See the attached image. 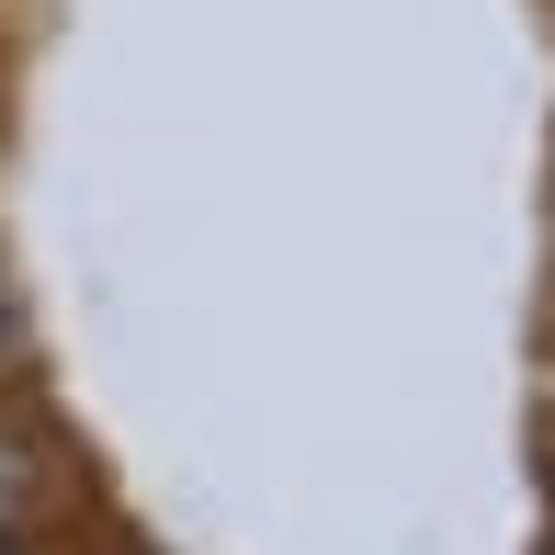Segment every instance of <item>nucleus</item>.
Segmentation results:
<instances>
[{
    "label": "nucleus",
    "instance_id": "1",
    "mask_svg": "<svg viewBox=\"0 0 555 555\" xmlns=\"http://www.w3.org/2000/svg\"><path fill=\"white\" fill-rule=\"evenodd\" d=\"M23 488H35V453H23V442H0V544H12V511H23Z\"/></svg>",
    "mask_w": 555,
    "mask_h": 555
},
{
    "label": "nucleus",
    "instance_id": "2",
    "mask_svg": "<svg viewBox=\"0 0 555 555\" xmlns=\"http://www.w3.org/2000/svg\"><path fill=\"white\" fill-rule=\"evenodd\" d=\"M0 340H12V295H0Z\"/></svg>",
    "mask_w": 555,
    "mask_h": 555
},
{
    "label": "nucleus",
    "instance_id": "3",
    "mask_svg": "<svg viewBox=\"0 0 555 555\" xmlns=\"http://www.w3.org/2000/svg\"><path fill=\"white\" fill-rule=\"evenodd\" d=\"M0 555H12V544H0Z\"/></svg>",
    "mask_w": 555,
    "mask_h": 555
}]
</instances>
